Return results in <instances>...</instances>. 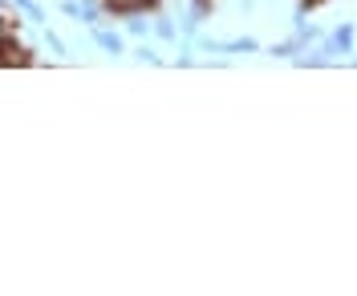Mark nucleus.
I'll return each instance as SVG.
<instances>
[{"mask_svg":"<svg viewBox=\"0 0 357 296\" xmlns=\"http://www.w3.org/2000/svg\"><path fill=\"white\" fill-rule=\"evenodd\" d=\"M61 13H66L69 21H77V17H82V8H77V0H66V4H61Z\"/></svg>","mask_w":357,"mask_h":296,"instance_id":"11","label":"nucleus"},{"mask_svg":"<svg viewBox=\"0 0 357 296\" xmlns=\"http://www.w3.org/2000/svg\"><path fill=\"white\" fill-rule=\"evenodd\" d=\"M77 8H82V17H77V24H86V29H98V24H102V13H106V8H102L98 0H82Z\"/></svg>","mask_w":357,"mask_h":296,"instance_id":"2","label":"nucleus"},{"mask_svg":"<svg viewBox=\"0 0 357 296\" xmlns=\"http://www.w3.org/2000/svg\"><path fill=\"white\" fill-rule=\"evenodd\" d=\"M256 41L252 37H240V41H223V53H256Z\"/></svg>","mask_w":357,"mask_h":296,"instance_id":"5","label":"nucleus"},{"mask_svg":"<svg viewBox=\"0 0 357 296\" xmlns=\"http://www.w3.org/2000/svg\"><path fill=\"white\" fill-rule=\"evenodd\" d=\"M134 61H138V65H162V57H158L155 49H146V45L134 53Z\"/></svg>","mask_w":357,"mask_h":296,"instance_id":"8","label":"nucleus"},{"mask_svg":"<svg viewBox=\"0 0 357 296\" xmlns=\"http://www.w3.org/2000/svg\"><path fill=\"white\" fill-rule=\"evenodd\" d=\"M333 45H337V53H349V49H354V24H341V29H337Z\"/></svg>","mask_w":357,"mask_h":296,"instance_id":"3","label":"nucleus"},{"mask_svg":"<svg viewBox=\"0 0 357 296\" xmlns=\"http://www.w3.org/2000/svg\"><path fill=\"white\" fill-rule=\"evenodd\" d=\"M296 49H301V41L292 37V41H280V45H272V57H292Z\"/></svg>","mask_w":357,"mask_h":296,"instance_id":"9","label":"nucleus"},{"mask_svg":"<svg viewBox=\"0 0 357 296\" xmlns=\"http://www.w3.org/2000/svg\"><path fill=\"white\" fill-rule=\"evenodd\" d=\"M89 33H93V45H98V49H106L110 57H118V53H122V37H118V33L102 29V24H98V29H89Z\"/></svg>","mask_w":357,"mask_h":296,"instance_id":"1","label":"nucleus"},{"mask_svg":"<svg viewBox=\"0 0 357 296\" xmlns=\"http://www.w3.org/2000/svg\"><path fill=\"white\" fill-rule=\"evenodd\" d=\"M13 4H17L21 13H29V21H37V24L45 21V8H41V4H37V0H13Z\"/></svg>","mask_w":357,"mask_h":296,"instance_id":"6","label":"nucleus"},{"mask_svg":"<svg viewBox=\"0 0 357 296\" xmlns=\"http://www.w3.org/2000/svg\"><path fill=\"white\" fill-rule=\"evenodd\" d=\"M8 29H13V21H8V17H0V41H4V33H8Z\"/></svg>","mask_w":357,"mask_h":296,"instance_id":"12","label":"nucleus"},{"mask_svg":"<svg viewBox=\"0 0 357 296\" xmlns=\"http://www.w3.org/2000/svg\"><path fill=\"white\" fill-rule=\"evenodd\" d=\"M45 45L53 49V53H66V41H61L57 33H49V29H45Z\"/></svg>","mask_w":357,"mask_h":296,"instance_id":"10","label":"nucleus"},{"mask_svg":"<svg viewBox=\"0 0 357 296\" xmlns=\"http://www.w3.org/2000/svg\"><path fill=\"white\" fill-rule=\"evenodd\" d=\"M146 29H151V21H142L138 13H130V17H126V33H130V37H146Z\"/></svg>","mask_w":357,"mask_h":296,"instance_id":"7","label":"nucleus"},{"mask_svg":"<svg viewBox=\"0 0 357 296\" xmlns=\"http://www.w3.org/2000/svg\"><path fill=\"white\" fill-rule=\"evenodd\" d=\"M151 29H155V37H158V41H178V29H175L171 21H162V17H158V21L151 24Z\"/></svg>","mask_w":357,"mask_h":296,"instance_id":"4","label":"nucleus"}]
</instances>
